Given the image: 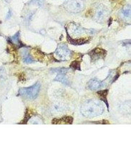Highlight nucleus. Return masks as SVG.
<instances>
[{
	"label": "nucleus",
	"mask_w": 131,
	"mask_h": 147,
	"mask_svg": "<svg viewBox=\"0 0 131 147\" xmlns=\"http://www.w3.org/2000/svg\"><path fill=\"white\" fill-rule=\"evenodd\" d=\"M105 110L103 103L100 100L90 99L85 102L82 105L80 111L84 116L93 118L102 114Z\"/></svg>",
	"instance_id": "1"
},
{
	"label": "nucleus",
	"mask_w": 131,
	"mask_h": 147,
	"mask_svg": "<svg viewBox=\"0 0 131 147\" xmlns=\"http://www.w3.org/2000/svg\"><path fill=\"white\" fill-rule=\"evenodd\" d=\"M64 8L70 13H79L83 11L86 7L85 0H66L63 5Z\"/></svg>",
	"instance_id": "2"
},
{
	"label": "nucleus",
	"mask_w": 131,
	"mask_h": 147,
	"mask_svg": "<svg viewBox=\"0 0 131 147\" xmlns=\"http://www.w3.org/2000/svg\"><path fill=\"white\" fill-rule=\"evenodd\" d=\"M40 84L37 82L33 86L27 88H22L19 89V94L29 99H35L39 92Z\"/></svg>",
	"instance_id": "3"
},
{
	"label": "nucleus",
	"mask_w": 131,
	"mask_h": 147,
	"mask_svg": "<svg viewBox=\"0 0 131 147\" xmlns=\"http://www.w3.org/2000/svg\"><path fill=\"white\" fill-rule=\"evenodd\" d=\"M109 14L110 12L108 7L103 4H100L96 8L94 19L97 22L103 23L108 18Z\"/></svg>",
	"instance_id": "4"
},
{
	"label": "nucleus",
	"mask_w": 131,
	"mask_h": 147,
	"mask_svg": "<svg viewBox=\"0 0 131 147\" xmlns=\"http://www.w3.org/2000/svg\"><path fill=\"white\" fill-rule=\"evenodd\" d=\"M55 55L60 59L66 60L69 59L71 55V51L66 44L59 45L55 51Z\"/></svg>",
	"instance_id": "5"
},
{
	"label": "nucleus",
	"mask_w": 131,
	"mask_h": 147,
	"mask_svg": "<svg viewBox=\"0 0 131 147\" xmlns=\"http://www.w3.org/2000/svg\"><path fill=\"white\" fill-rule=\"evenodd\" d=\"M105 86V83L97 79H92L88 82L87 84L88 88L91 90H97Z\"/></svg>",
	"instance_id": "6"
},
{
	"label": "nucleus",
	"mask_w": 131,
	"mask_h": 147,
	"mask_svg": "<svg viewBox=\"0 0 131 147\" xmlns=\"http://www.w3.org/2000/svg\"><path fill=\"white\" fill-rule=\"evenodd\" d=\"M106 54L107 53L105 50L99 48H97L94 50H92L90 53L92 59L94 60L99 59L100 58H104Z\"/></svg>",
	"instance_id": "7"
},
{
	"label": "nucleus",
	"mask_w": 131,
	"mask_h": 147,
	"mask_svg": "<svg viewBox=\"0 0 131 147\" xmlns=\"http://www.w3.org/2000/svg\"><path fill=\"white\" fill-rule=\"evenodd\" d=\"M68 31L74 36H79L85 32L84 29L76 24L71 23L68 27Z\"/></svg>",
	"instance_id": "8"
},
{
	"label": "nucleus",
	"mask_w": 131,
	"mask_h": 147,
	"mask_svg": "<svg viewBox=\"0 0 131 147\" xmlns=\"http://www.w3.org/2000/svg\"><path fill=\"white\" fill-rule=\"evenodd\" d=\"M131 6L127 5L123 8L120 12V16L123 20L128 21L131 20Z\"/></svg>",
	"instance_id": "9"
},
{
	"label": "nucleus",
	"mask_w": 131,
	"mask_h": 147,
	"mask_svg": "<svg viewBox=\"0 0 131 147\" xmlns=\"http://www.w3.org/2000/svg\"><path fill=\"white\" fill-rule=\"evenodd\" d=\"M73 117L70 116L64 117L60 119H54L52 120L53 124H72Z\"/></svg>",
	"instance_id": "10"
},
{
	"label": "nucleus",
	"mask_w": 131,
	"mask_h": 147,
	"mask_svg": "<svg viewBox=\"0 0 131 147\" xmlns=\"http://www.w3.org/2000/svg\"><path fill=\"white\" fill-rule=\"evenodd\" d=\"M55 80L66 84H68L69 83L68 79L66 78L64 74H59L55 77Z\"/></svg>",
	"instance_id": "11"
},
{
	"label": "nucleus",
	"mask_w": 131,
	"mask_h": 147,
	"mask_svg": "<svg viewBox=\"0 0 131 147\" xmlns=\"http://www.w3.org/2000/svg\"><path fill=\"white\" fill-rule=\"evenodd\" d=\"M68 40H69L70 43L71 44L74 45H81L83 44H85V43L87 42V41L85 39H73L71 38H68Z\"/></svg>",
	"instance_id": "12"
},
{
	"label": "nucleus",
	"mask_w": 131,
	"mask_h": 147,
	"mask_svg": "<svg viewBox=\"0 0 131 147\" xmlns=\"http://www.w3.org/2000/svg\"><path fill=\"white\" fill-rule=\"evenodd\" d=\"M80 66H81L80 63L78 61H74L72 62V63L70 64L71 68L74 70H81Z\"/></svg>",
	"instance_id": "13"
},
{
	"label": "nucleus",
	"mask_w": 131,
	"mask_h": 147,
	"mask_svg": "<svg viewBox=\"0 0 131 147\" xmlns=\"http://www.w3.org/2000/svg\"><path fill=\"white\" fill-rule=\"evenodd\" d=\"M24 61L26 63H31L33 61L31 57L28 53H25L24 55Z\"/></svg>",
	"instance_id": "14"
},
{
	"label": "nucleus",
	"mask_w": 131,
	"mask_h": 147,
	"mask_svg": "<svg viewBox=\"0 0 131 147\" xmlns=\"http://www.w3.org/2000/svg\"><path fill=\"white\" fill-rule=\"evenodd\" d=\"M19 33L18 32L17 33H16L14 36L11 37L10 38V40L12 43L14 44H18L19 42Z\"/></svg>",
	"instance_id": "15"
},
{
	"label": "nucleus",
	"mask_w": 131,
	"mask_h": 147,
	"mask_svg": "<svg viewBox=\"0 0 131 147\" xmlns=\"http://www.w3.org/2000/svg\"><path fill=\"white\" fill-rule=\"evenodd\" d=\"M43 2H44V0H31L30 3L34 5L41 7L43 5Z\"/></svg>",
	"instance_id": "16"
},
{
	"label": "nucleus",
	"mask_w": 131,
	"mask_h": 147,
	"mask_svg": "<svg viewBox=\"0 0 131 147\" xmlns=\"http://www.w3.org/2000/svg\"><path fill=\"white\" fill-rule=\"evenodd\" d=\"M99 95L101 96L104 99H106L107 95L108 93V90H105L99 91L97 92ZM107 100V99H106Z\"/></svg>",
	"instance_id": "17"
},
{
	"label": "nucleus",
	"mask_w": 131,
	"mask_h": 147,
	"mask_svg": "<svg viewBox=\"0 0 131 147\" xmlns=\"http://www.w3.org/2000/svg\"><path fill=\"white\" fill-rule=\"evenodd\" d=\"M53 71L54 72H57L59 74H64L66 73L68 71V70L66 68H57L53 69Z\"/></svg>",
	"instance_id": "18"
},
{
	"label": "nucleus",
	"mask_w": 131,
	"mask_h": 147,
	"mask_svg": "<svg viewBox=\"0 0 131 147\" xmlns=\"http://www.w3.org/2000/svg\"><path fill=\"white\" fill-rule=\"evenodd\" d=\"M11 13L10 10H9V12H8V13H7V19L11 17Z\"/></svg>",
	"instance_id": "19"
},
{
	"label": "nucleus",
	"mask_w": 131,
	"mask_h": 147,
	"mask_svg": "<svg viewBox=\"0 0 131 147\" xmlns=\"http://www.w3.org/2000/svg\"><path fill=\"white\" fill-rule=\"evenodd\" d=\"M12 0H5V2H7V3H10L11 2Z\"/></svg>",
	"instance_id": "20"
}]
</instances>
